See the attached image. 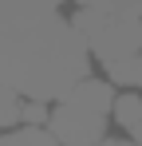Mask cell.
I'll use <instances>...</instances> for the list:
<instances>
[{"label": "cell", "instance_id": "cell-1", "mask_svg": "<svg viewBox=\"0 0 142 146\" xmlns=\"http://www.w3.org/2000/svg\"><path fill=\"white\" fill-rule=\"evenodd\" d=\"M44 126H47V134H51L55 146H91L95 138H103V134L111 130L103 115H91V111L75 107V103L63 99V95H55L47 103Z\"/></svg>", "mask_w": 142, "mask_h": 146}, {"label": "cell", "instance_id": "cell-2", "mask_svg": "<svg viewBox=\"0 0 142 146\" xmlns=\"http://www.w3.org/2000/svg\"><path fill=\"white\" fill-rule=\"evenodd\" d=\"M107 126L115 134L134 138L142 130V91H115V103L107 111Z\"/></svg>", "mask_w": 142, "mask_h": 146}, {"label": "cell", "instance_id": "cell-3", "mask_svg": "<svg viewBox=\"0 0 142 146\" xmlns=\"http://www.w3.org/2000/svg\"><path fill=\"white\" fill-rule=\"evenodd\" d=\"M0 146H55L44 122H12L0 126Z\"/></svg>", "mask_w": 142, "mask_h": 146}, {"label": "cell", "instance_id": "cell-4", "mask_svg": "<svg viewBox=\"0 0 142 146\" xmlns=\"http://www.w3.org/2000/svg\"><path fill=\"white\" fill-rule=\"evenodd\" d=\"M103 75L115 83V91H142V51L118 59L115 67H107Z\"/></svg>", "mask_w": 142, "mask_h": 146}, {"label": "cell", "instance_id": "cell-5", "mask_svg": "<svg viewBox=\"0 0 142 146\" xmlns=\"http://www.w3.org/2000/svg\"><path fill=\"white\" fill-rule=\"evenodd\" d=\"M91 146H138L134 138H126V134H115V130H107L103 138H95Z\"/></svg>", "mask_w": 142, "mask_h": 146}]
</instances>
